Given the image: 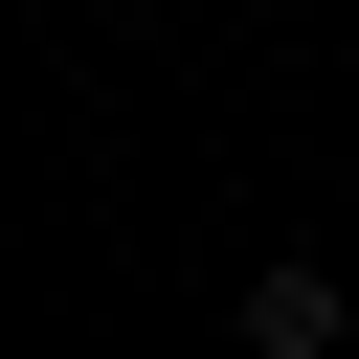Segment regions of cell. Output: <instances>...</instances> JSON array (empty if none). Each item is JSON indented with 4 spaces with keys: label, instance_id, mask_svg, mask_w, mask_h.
Returning a JSON list of instances; mask_svg holds the SVG:
<instances>
[{
    "label": "cell",
    "instance_id": "obj_1",
    "mask_svg": "<svg viewBox=\"0 0 359 359\" xmlns=\"http://www.w3.org/2000/svg\"><path fill=\"white\" fill-rule=\"evenodd\" d=\"M247 359H337V269H314V247L247 269Z\"/></svg>",
    "mask_w": 359,
    "mask_h": 359
}]
</instances>
